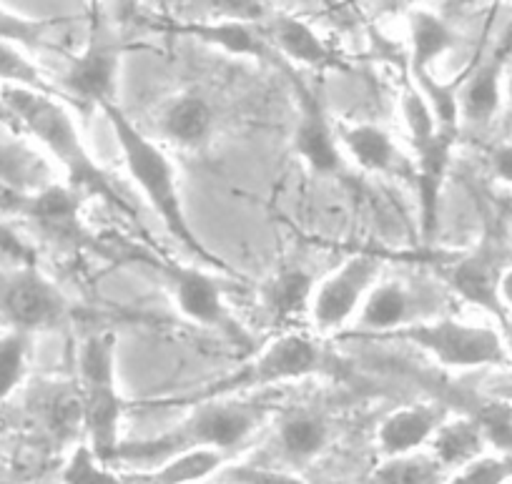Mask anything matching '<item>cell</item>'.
Here are the masks:
<instances>
[{
    "label": "cell",
    "mask_w": 512,
    "mask_h": 484,
    "mask_svg": "<svg viewBox=\"0 0 512 484\" xmlns=\"http://www.w3.org/2000/svg\"><path fill=\"white\" fill-rule=\"evenodd\" d=\"M272 409L264 402L246 397L206 399L191 407V412L179 424L166 432L136 442H121L116 464H139V467H159L166 459L196 449H214L229 454L231 449L249 442Z\"/></svg>",
    "instance_id": "1"
},
{
    "label": "cell",
    "mask_w": 512,
    "mask_h": 484,
    "mask_svg": "<svg viewBox=\"0 0 512 484\" xmlns=\"http://www.w3.org/2000/svg\"><path fill=\"white\" fill-rule=\"evenodd\" d=\"M101 108L108 116V121H111L113 133H116L128 176L136 184V189L141 191L146 204L159 216L161 224L166 226V231L194 256L196 264L204 266V269L226 271L224 261L201 244L189 216H186L174 161L166 156L164 148L156 146L141 128L134 126V121L118 108L116 101L103 103Z\"/></svg>",
    "instance_id": "2"
},
{
    "label": "cell",
    "mask_w": 512,
    "mask_h": 484,
    "mask_svg": "<svg viewBox=\"0 0 512 484\" xmlns=\"http://www.w3.org/2000/svg\"><path fill=\"white\" fill-rule=\"evenodd\" d=\"M0 106H3V111L11 113L13 121L21 123L23 131L33 141L41 143L48 156L66 171L68 189L88 191V194H96L126 209L116 186L111 184L106 171L88 151L81 128H78L76 118L68 111L66 103L58 101L53 93L0 88Z\"/></svg>",
    "instance_id": "3"
},
{
    "label": "cell",
    "mask_w": 512,
    "mask_h": 484,
    "mask_svg": "<svg viewBox=\"0 0 512 484\" xmlns=\"http://www.w3.org/2000/svg\"><path fill=\"white\" fill-rule=\"evenodd\" d=\"M78 404L86 444L101 462L113 467L123 442V397L118 384L116 337L111 332L91 334L78 349Z\"/></svg>",
    "instance_id": "4"
},
{
    "label": "cell",
    "mask_w": 512,
    "mask_h": 484,
    "mask_svg": "<svg viewBox=\"0 0 512 484\" xmlns=\"http://www.w3.org/2000/svg\"><path fill=\"white\" fill-rule=\"evenodd\" d=\"M382 339L410 344L435 359L442 369H452V372L512 367L500 329L487 327V324H470L452 316L417 319L415 324H407Z\"/></svg>",
    "instance_id": "5"
},
{
    "label": "cell",
    "mask_w": 512,
    "mask_h": 484,
    "mask_svg": "<svg viewBox=\"0 0 512 484\" xmlns=\"http://www.w3.org/2000/svg\"><path fill=\"white\" fill-rule=\"evenodd\" d=\"M324 372H329V364L322 349L317 347V342L307 337V334L287 332L274 339L269 347H264L239 372L216 379V382L206 384V387L196 389V392L186 394V397H179L176 402H186L194 407V404L206 402V399L244 397L246 392H254V389L299 382V379Z\"/></svg>",
    "instance_id": "6"
},
{
    "label": "cell",
    "mask_w": 512,
    "mask_h": 484,
    "mask_svg": "<svg viewBox=\"0 0 512 484\" xmlns=\"http://www.w3.org/2000/svg\"><path fill=\"white\" fill-rule=\"evenodd\" d=\"M169 284L171 299L179 314L191 324L216 332L234 347H251V334L241 327L224 299V284L204 266L156 261Z\"/></svg>",
    "instance_id": "7"
},
{
    "label": "cell",
    "mask_w": 512,
    "mask_h": 484,
    "mask_svg": "<svg viewBox=\"0 0 512 484\" xmlns=\"http://www.w3.org/2000/svg\"><path fill=\"white\" fill-rule=\"evenodd\" d=\"M0 316L13 332L33 337L61 327L68 316V301L36 264H21L0 274Z\"/></svg>",
    "instance_id": "8"
},
{
    "label": "cell",
    "mask_w": 512,
    "mask_h": 484,
    "mask_svg": "<svg viewBox=\"0 0 512 484\" xmlns=\"http://www.w3.org/2000/svg\"><path fill=\"white\" fill-rule=\"evenodd\" d=\"M382 261L374 254H354L314 284L309 319L322 337H332L357 319L369 291L379 284Z\"/></svg>",
    "instance_id": "9"
},
{
    "label": "cell",
    "mask_w": 512,
    "mask_h": 484,
    "mask_svg": "<svg viewBox=\"0 0 512 484\" xmlns=\"http://www.w3.org/2000/svg\"><path fill=\"white\" fill-rule=\"evenodd\" d=\"M118 66H121L118 41L103 26L93 28L91 41L83 53L73 58L63 83L78 101L101 108L103 103L116 101Z\"/></svg>",
    "instance_id": "10"
},
{
    "label": "cell",
    "mask_w": 512,
    "mask_h": 484,
    "mask_svg": "<svg viewBox=\"0 0 512 484\" xmlns=\"http://www.w3.org/2000/svg\"><path fill=\"white\" fill-rule=\"evenodd\" d=\"M292 81L299 103L297 131H294V148H297L299 158H302L314 174H339L344 166V153L339 148L337 128L329 123L317 93L309 91L302 78L292 76Z\"/></svg>",
    "instance_id": "11"
},
{
    "label": "cell",
    "mask_w": 512,
    "mask_h": 484,
    "mask_svg": "<svg viewBox=\"0 0 512 484\" xmlns=\"http://www.w3.org/2000/svg\"><path fill=\"white\" fill-rule=\"evenodd\" d=\"M505 269L507 266H502L495 241L487 239L472 254L452 264L445 271V279L455 294H460L462 299L480 306L492 319L500 321L507 316L500 301V279Z\"/></svg>",
    "instance_id": "12"
},
{
    "label": "cell",
    "mask_w": 512,
    "mask_h": 484,
    "mask_svg": "<svg viewBox=\"0 0 512 484\" xmlns=\"http://www.w3.org/2000/svg\"><path fill=\"white\" fill-rule=\"evenodd\" d=\"M457 136L460 131L440 128L435 138L427 146L417 148L415 161H412V176H415L417 199H420V221L422 234L430 241L440 224V199L442 186H445L447 171H450L452 153H455Z\"/></svg>",
    "instance_id": "13"
},
{
    "label": "cell",
    "mask_w": 512,
    "mask_h": 484,
    "mask_svg": "<svg viewBox=\"0 0 512 484\" xmlns=\"http://www.w3.org/2000/svg\"><path fill=\"white\" fill-rule=\"evenodd\" d=\"M447 417H450V412L435 402L407 404V407L395 409L382 419L377 429L379 452L384 459L422 452V449L430 447L432 437Z\"/></svg>",
    "instance_id": "14"
},
{
    "label": "cell",
    "mask_w": 512,
    "mask_h": 484,
    "mask_svg": "<svg viewBox=\"0 0 512 484\" xmlns=\"http://www.w3.org/2000/svg\"><path fill=\"white\" fill-rule=\"evenodd\" d=\"M267 33L269 46L277 48L279 56L287 63H292V66L317 68V71L337 66V53L302 18L289 16V13H277Z\"/></svg>",
    "instance_id": "15"
},
{
    "label": "cell",
    "mask_w": 512,
    "mask_h": 484,
    "mask_svg": "<svg viewBox=\"0 0 512 484\" xmlns=\"http://www.w3.org/2000/svg\"><path fill=\"white\" fill-rule=\"evenodd\" d=\"M359 337L369 334L372 339H382L397 329L415 324L412 316V294L402 281H379L364 299L357 314Z\"/></svg>",
    "instance_id": "16"
},
{
    "label": "cell",
    "mask_w": 512,
    "mask_h": 484,
    "mask_svg": "<svg viewBox=\"0 0 512 484\" xmlns=\"http://www.w3.org/2000/svg\"><path fill=\"white\" fill-rule=\"evenodd\" d=\"M342 153L369 174H392L402 166V153L390 131L374 123H342L337 126Z\"/></svg>",
    "instance_id": "17"
},
{
    "label": "cell",
    "mask_w": 512,
    "mask_h": 484,
    "mask_svg": "<svg viewBox=\"0 0 512 484\" xmlns=\"http://www.w3.org/2000/svg\"><path fill=\"white\" fill-rule=\"evenodd\" d=\"M505 101V53L497 51L475 68L460 88V118L472 126H485Z\"/></svg>",
    "instance_id": "18"
},
{
    "label": "cell",
    "mask_w": 512,
    "mask_h": 484,
    "mask_svg": "<svg viewBox=\"0 0 512 484\" xmlns=\"http://www.w3.org/2000/svg\"><path fill=\"white\" fill-rule=\"evenodd\" d=\"M410 33V73L412 81L432 73V66L457 46V33L450 23L427 8H412L407 13Z\"/></svg>",
    "instance_id": "19"
},
{
    "label": "cell",
    "mask_w": 512,
    "mask_h": 484,
    "mask_svg": "<svg viewBox=\"0 0 512 484\" xmlns=\"http://www.w3.org/2000/svg\"><path fill=\"white\" fill-rule=\"evenodd\" d=\"M427 452L452 474L472 464L475 459L485 457L490 449H487L485 437H482L480 424L470 414H460V417H447L440 424Z\"/></svg>",
    "instance_id": "20"
},
{
    "label": "cell",
    "mask_w": 512,
    "mask_h": 484,
    "mask_svg": "<svg viewBox=\"0 0 512 484\" xmlns=\"http://www.w3.org/2000/svg\"><path fill=\"white\" fill-rule=\"evenodd\" d=\"M181 31L194 36L196 41L206 43V46L229 53V56L251 58V61H269L272 58V46L256 33V26H251V23L216 18L209 23H189Z\"/></svg>",
    "instance_id": "21"
},
{
    "label": "cell",
    "mask_w": 512,
    "mask_h": 484,
    "mask_svg": "<svg viewBox=\"0 0 512 484\" xmlns=\"http://www.w3.org/2000/svg\"><path fill=\"white\" fill-rule=\"evenodd\" d=\"M277 442L282 454L294 464L317 459L332 442V429L324 417L314 412H292L279 419Z\"/></svg>",
    "instance_id": "22"
},
{
    "label": "cell",
    "mask_w": 512,
    "mask_h": 484,
    "mask_svg": "<svg viewBox=\"0 0 512 484\" xmlns=\"http://www.w3.org/2000/svg\"><path fill=\"white\" fill-rule=\"evenodd\" d=\"M214 123V113L211 106L196 93H181L174 101L166 103L164 113H161V126L169 141L179 143V146H199L206 141Z\"/></svg>",
    "instance_id": "23"
},
{
    "label": "cell",
    "mask_w": 512,
    "mask_h": 484,
    "mask_svg": "<svg viewBox=\"0 0 512 484\" xmlns=\"http://www.w3.org/2000/svg\"><path fill=\"white\" fill-rule=\"evenodd\" d=\"M224 462L226 454L214 452V449H196V452H184L166 459L159 467L139 474V479L144 484H199L219 474L224 469Z\"/></svg>",
    "instance_id": "24"
},
{
    "label": "cell",
    "mask_w": 512,
    "mask_h": 484,
    "mask_svg": "<svg viewBox=\"0 0 512 484\" xmlns=\"http://www.w3.org/2000/svg\"><path fill=\"white\" fill-rule=\"evenodd\" d=\"M450 472L427 449L384 459L367 484H445Z\"/></svg>",
    "instance_id": "25"
},
{
    "label": "cell",
    "mask_w": 512,
    "mask_h": 484,
    "mask_svg": "<svg viewBox=\"0 0 512 484\" xmlns=\"http://www.w3.org/2000/svg\"><path fill=\"white\" fill-rule=\"evenodd\" d=\"M314 281L309 279L304 271H282L274 276L267 286V306L277 319L289 321L299 319V316H309V306H312Z\"/></svg>",
    "instance_id": "26"
},
{
    "label": "cell",
    "mask_w": 512,
    "mask_h": 484,
    "mask_svg": "<svg viewBox=\"0 0 512 484\" xmlns=\"http://www.w3.org/2000/svg\"><path fill=\"white\" fill-rule=\"evenodd\" d=\"M31 339L28 334L8 332L0 334V404H6L23 387L31 364Z\"/></svg>",
    "instance_id": "27"
},
{
    "label": "cell",
    "mask_w": 512,
    "mask_h": 484,
    "mask_svg": "<svg viewBox=\"0 0 512 484\" xmlns=\"http://www.w3.org/2000/svg\"><path fill=\"white\" fill-rule=\"evenodd\" d=\"M63 484H144L139 477L118 474L111 464L101 462L86 442L78 444L61 472Z\"/></svg>",
    "instance_id": "28"
},
{
    "label": "cell",
    "mask_w": 512,
    "mask_h": 484,
    "mask_svg": "<svg viewBox=\"0 0 512 484\" xmlns=\"http://www.w3.org/2000/svg\"><path fill=\"white\" fill-rule=\"evenodd\" d=\"M0 88H23V91L53 93L51 83L41 73V68L31 61L28 51L0 43Z\"/></svg>",
    "instance_id": "29"
},
{
    "label": "cell",
    "mask_w": 512,
    "mask_h": 484,
    "mask_svg": "<svg viewBox=\"0 0 512 484\" xmlns=\"http://www.w3.org/2000/svg\"><path fill=\"white\" fill-rule=\"evenodd\" d=\"M480 424L487 449L495 454H512V404L502 399H487L470 412Z\"/></svg>",
    "instance_id": "30"
},
{
    "label": "cell",
    "mask_w": 512,
    "mask_h": 484,
    "mask_svg": "<svg viewBox=\"0 0 512 484\" xmlns=\"http://www.w3.org/2000/svg\"><path fill=\"white\" fill-rule=\"evenodd\" d=\"M400 106H402V121H405L412 151L427 146V143H430L442 128L440 121H437L435 111H432V106L427 103V98L422 96L415 86H405Z\"/></svg>",
    "instance_id": "31"
},
{
    "label": "cell",
    "mask_w": 512,
    "mask_h": 484,
    "mask_svg": "<svg viewBox=\"0 0 512 484\" xmlns=\"http://www.w3.org/2000/svg\"><path fill=\"white\" fill-rule=\"evenodd\" d=\"M512 482V454L487 452L467 467L457 469L445 484H507Z\"/></svg>",
    "instance_id": "32"
},
{
    "label": "cell",
    "mask_w": 512,
    "mask_h": 484,
    "mask_svg": "<svg viewBox=\"0 0 512 484\" xmlns=\"http://www.w3.org/2000/svg\"><path fill=\"white\" fill-rule=\"evenodd\" d=\"M46 31L48 26L43 21L0 8V43H11V46L23 48V51H33V48L43 46Z\"/></svg>",
    "instance_id": "33"
},
{
    "label": "cell",
    "mask_w": 512,
    "mask_h": 484,
    "mask_svg": "<svg viewBox=\"0 0 512 484\" xmlns=\"http://www.w3.org/2000/svg\"><path fill=\"white\" fill-rule=\"evenodd\" d=\"M219 484H309L297 472L277 467H262V464H231L219 474Z\"/></svg>",
    "instance_id": "34"
},
{
    "label": "cell",
    "mask_w": 512,
    "mask_h": 484,
    "mask_svg": "<svg viewBox=\"0 0 512 484\" xmlns=\"http://www.w3.org/2000/svg\"><path fill=\"white\" fill-rule=\"evenodd\" d=\"M0 251L11 256V259L21 261V264H33L31 249H28V246H23V241L18 239V236L13 234L6 224H3V221H0Z\"/></svg>",
    "instance_id": "35"
},
{
    "label": "cell",
    "mask_w": 512,
    "mask_h": 484,
    "mask_svg": "<svg viewBox=\"0 0 512 484\" xmlns=\"http://www.w3.org/2000/svg\"><path fill=\"white\" fill-rule=\"evenodd\" d=\"M492 174L512 189V143H502L492 151Z\"/></svg>",
    "instance_id": "36"
},
{
    "label": "cell",
    "mask_w": 512,
    "mask_h": 484,
    "mask_svg": "<svg viewBox=\"0 0 512 484\" xmlns=\"http://www.w3.org/2000/svg\"><path fill=\"white\" fill-rule=\"evenodd\" d=\"M500 301H502V309H505V314L512 316V266H507V269L502 271Z\"/></svg>",
    "instance_id": "37"
},
{
    "label": "cell",
    "mask_w": 512,
    "mask_h": 484,
    "mask_svg": "<svg viewBox=\"0 0 512 484\" xmlns=\"http://www.w3.org/2000/svg\"><path fill=\"white\" fill-rule=\"evenodd\" d=\"M497 329H500V337H502V342H505V352H507V357H510V364H512V316H505V319L497 321Z\"/></svg>",
    "instance_id": "38"
},
{
    "label": "cell",
    "mask_w": 512,
    "mask_h": 484,
    "mask_svg": "<svg viewBox=\"0 0 512 484\" xmlns=\"http://www.w3.org/2000/svg\"><path fill=\"white\" fill-rule=\"evenodd\" d=\"M505 101L510 103V108H512V71L507 73V78H505Z\"/></svg>",
    "instance_id": "39"
}]
</instances>
